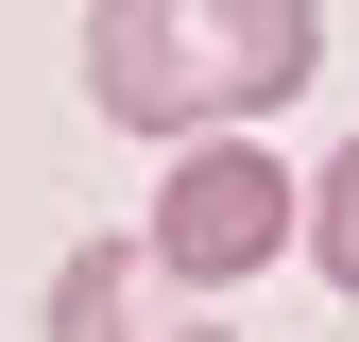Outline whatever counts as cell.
I'll return each mask as SVG.
<instances>
[{
    "label": "cell",
    "instance_id": "6da1fadb",
    "mask_svg": "<svg viewBox=\"0 0 359 342\" xmlns=\"http://www.w3.org/2000/svg\"><path fill=\"white\" fill-rule=\"evenodd\" d=\"M308 69H325L308 0H86V103L120 137H171V154L274 120Z\"/></svg>",
    "mask_w": 359,
    "mask_h": 342
},
{
    "label": "cell",
    "instance_id": "7a4b0ae2",
    "mask_svg": "<svg viewBox=\"0 0 359 342\" xmlns=\"http://www.w3.org/2000/svg\"><path fill=\"white\" fill-rule=\"evenodd\" d=\"M137 240H154L189 291H240L257 256H291V240H308V189H291L257 137H205V154H171V189H154V223H137Z\"/></svg>",
    "mask_w": 359,
    "mask_h": 342
},
{
    "label": "cell",
    "instance_id": "3957f363",
    "mask_svg": "<svg viewBox=\"0 0 359 342\" xmlns=\"http://www.w3.org/2000/svg\"><path fill=\"white\" fill-rule=\"evenodd\" d=\"M52 342H222V325H205V291L171 274L154 240H69V274H52Z\"/></svg>",
    "mask_w": 359,
    "mask_h": 342
},
{
    "label": "cell",
    "instance_id": "277c9868",
    "mask_svg": "<svg viewBox=\"0 0 359 342\" xmlns=\"http://www.w3.org/2000/svg\"><path fill=\"white\" fill-rule=\"evenodd\" d=\"M308 256H325V291L359 308V137H342L325 171H308Z\"/></svg>",
    "mask_w": 359,
    "mask_h": 342
}]
</instances>
